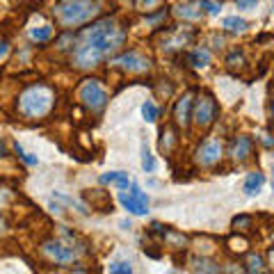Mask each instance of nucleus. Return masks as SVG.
Here are the masks:
<instances>
[{
  "label": "nucleus",
  "instance_id": "nucleus-1",
  "mask_svg": "<svg viewBox=\"0 0 274 274\" xmlns=\"http://www.w3.org/2000/svg\"><path fill=\"white\" fill-rule=\"evenodd\" d=\"M126 28L114 16L98 18L90 28L76 35L71 48V66L78 71H91L101 66L103 60L114 57L126 44Z\"/></svg>",
  "mask_w": 274,
  "mask_h": 274
},
{
  "label": "nucleus",
  "instance_id": "nucleus-2",
  "mask_svg": "<svg viewBox=\"0 0 274 274\" xmlns=\"http://www.w3.org/2000/svg\"><path fill=\"white\" fill-rule=\"evenodd\" d=\"M55 103H57V94L50 85H25L16 96V114L23 121H42L55 110Z\"/></svg>",
  "mask_w": 274,
  "mask_h": 274
},
{
  "label": "nucleus",
  "instance_id": "nucleus-3",
  "mask_svg": "<svg viewBox=\"0 0 274 274\" xmlns=\"http://www.w3.org/2000/svg\"><path fill=\"white\" fill-rule=\"evenodd\" d=\"M50 14L60 28L73 30V28H80V25L96 21L101 16L103 2L101 0H57Z\"/></svg>",
  "mask_w": 274,
  "mask_h": 274
},
{
  "label": "nucleus",
  "instance_id": "nucleus-4",
  "mask_svg": "<svg viewBox=\"0 0 274 274\" xmlns=\"http://www.w3.org/2000/svg\"><path fill=\"white\" fill-rule=\"evenodd\" d=\"M62 238H48L39 244V254L46 258L48 263L55 265H64V263H73L80 254L85 251V242L78 238L73 231H60Z\"/></svg>",
  "mask_w": 274,
  "mask_h": 274
},
{
  "label": "nucleus",
  "instance_id": "nucleus-5",
  "mask_svg": "<svg viewBox=\"0 0 274 274\" xmlns=\"http://www.w3.org/2000/svg\"><path fill=\"white\" fill-rule=\"evenodd\" d=\"M220 117V107H217V101L208 91H201L199 96H194V105H192V121L199 128V131H208L210 126L217 121Z\"/></svg>",
  "mask_w": 274,
  "mask_h": 274
},
{
  "label": "nucleus",
  "instance_id": "nucleus-6",
  "mask_svg": "<svg viewBox=\"0 0 274 274\" xmlns=\"http://www.w3.org/2000/svg\"><path fill=\"white\" fill-rule=\"evenodd\" d=\"M78 101L91 114H101L107 105V91L98 80L90 78V80H83V85L78 87Z\"/></svg>",
  "mask_w": 274,
  "mask_h": 274
},
{
  "label": "nucleus",
  "instance_id": "nucleus-7",
  "mask_svg": "<svg viewBox=\"0 0 274 274\" xmlns=\"http://www.w3.org/2000/svg\"><path fill=\"white\" fill-rule=\"evenodd\" d=\"M224 158V144L220 139H215V137H208V139H203L199 144L197 149H194V155H192V160L197 167H203V169H213L217 167Z\"/></svg>",
  "mask_w": 274,
  "mask_h": 274
},
{
  "label": "nucleus",
  "instance_id": "nucleus-8",
  "mask_svg": "<svg viewBox=\"0 0 274 274\" xmlns=\"http://www.w3.org/2000/svg\"><path fill=\"white\" fill-rule=\"evenodd\" d=\"M112 66L128 73V76H142V73L151 71V60L144 57L142 53H137V50H128V53H121L117 57H112Z\"/></svg>",
  "mask_w": 274,
  "mask_h": 274
},
{
  "label": "nucleus",
  "instance_id": "nucleus-9",
  "mask_svg": "<svg viewBox=\"0 0 274 274\" xmlns=\"http://www.w3.org/2000/svg\"><path fill=\"white\" fill-rule=\"evenodd\" d=\"M128 187H131L128 192L124 190L119 194L121 206H124L128 213H133V215H146V213H149V194L139 190V185L131 183Z\"/></svg>",
  "mask_w": 274,
  "mask_h": 274
},
{
  "label": "nucleus",
  "instance_id": "nucleus-10",
  "mask_svg": "<svg viewBox=\"0 0 274 274\" xmlns=\"http://www.w3.org/2000/svg\"><path fill=\"white\" fill-rule=\"evenodd\" d=\"M192 105H194V91H185L183 96H179V101L174 103V110H172V124L176 128H187L192 121Z\"/></svg>",
  "mask_w": 274,
  "mask_h": 274
},
{
  "label": "nucleus",
  "instance_id": "nucleus-11",
  "mask_svg": "<svg viewBox=\"0 0 274 274\" xmlns=\"http://www.w3.org/2000/svg\"><path fill=\"white\" fill-rule=\"evenodd\" d=\"M194 39V30L190 25H179L176 30H169L162 39V50L165 53H174V50H183L187 44Z\"/></svg>",
  "mask_w": 274,
  "mask_h": 274
},
{
  "label": "nucleus",
  "instance_id": "nucleus-12",
  "mask_svg": "<svg viewBox=\"0 0 274 274\" xmlns=\"http://www.w3.org/2000/svg\"><path fill=\"white\" fill-rule=\"evenodd\" d=\"M251 153H254V139H251L249 135H235L231 139V146H228V158H231L233 162L242 165V162H247L251 158Z\"/></svg>",
  "mask_w": 274,
  "mask_h": 274
},
{
  "label": "nucleus",
  "instance_id": "nucleus-13",
  "mask_svg": "<svg viewBox=\"0 0 274 274\" xmlns=\"http://www.w3.org/2000/svg\"><path fill=\"white\" fill-rule=\"evenodd\" d=\"M179 144H181V137H179V128L174 124H167V126H162L160 128V153L162 155H167V158H172L174 151L179 149Z\"/></svg>",
  "mask_w": 274,
  "mask_h": 274
},
{
  "label": "nucleus",
  "instance_id": "nucleus-14",
  "mask_svg": "<svg viewBox=\"0 0 274 274\" xmlns=\"http://www.w3.org/2000/svg\"><path fill=\"white\" fill-rule=\"evenodd\" d=\"M83 199L90 203L94 210H103V213L112 210V201H110V194H107L105 190H87L83 194Z\"/></svg>",
  "mask_w": 274,
  "mask_h": 274
},
{
  "label": "nucleus",
  "instance_id": "nucleus-15",
  "mask_svg": "<svg viewBox=\"0 0 274 274\" xmlns=\"http://www.w3.org/2000/svg\"><path fill=\"white\" fill-rule=\"evenodd\" d=\"M224 64H227L228 71L240 73V71H244V69H247V55H244V50H238V48H235V50H231V53L227 55Z\"/></svg>",
  "mask_w": 274,
  "mask_h": 274
},
{
  "label": "nucleus",
  "instance_id": "nucleus-16",
  "mask_svg": "<svg viewBox=\"0 0 274 274\" xmlns=\"http://www.w3.org/2000/svg\"><path fill=\"white\" fill-rule=\"evenodd\" d=\"M162 242L167 244L169 249H185L187 247V235H183L181 231H174L167 227V231L162 233Z\"/></svg>",
  "mask_w": 274,
  "mask_h": 274
},
{
  "label": "nucleus",
  "instance_id": "nucleus-17",
  "mask_svg": "<svg viewBox=\"0 0 274 274\" xmlns=\"http://www.w3.org/2000/svg\"><path fill=\"white\" fill-rule=\"evenodd\" d=\"M210 50L208 48H194L190 55H187V62H190V66H194V69H208L210 66Z\"/></svg>",
  "mask_w": 274,
  "mask_h": 274
},
{
  "label": "nucleus",
  "instance_id": "nucleus-18",
  "mask_svg": "<svg viewBox=\"0 0 274 274\" xmlns=\"http://www.w3.org/2000/svg\"><path fill=\"white\" fill-rule=\"evenodd\" d=\"M101 183L103 185H117L119 190H128L131 179H128V174H124V172H107V174H101Z\"/></svg>",
  "mask_w": 274,
  "mask_h": 274
},
{
  "label": "nucleus",
  "instance_id": "nucleus-19",
  "mask_svg": "<svg viewBox=\"0 0 274 274\" xmlns=\"http://www.w3.org/2000/svg\"><path fill=\"white\" fill-rule=\"evenodd\" d=\"M190 265H192V270H194V272H203V274H215V272H220V270H222L220 265H217L213 258H208V256L192 258Z\"/></svg>",
  "mask_w": 274,
  "mask_h": 274
},
{
  "label": "nucleus",
  "instance_id": "nucleus-20",
  "mask_svg": "<svg viewBox=\"0 0 274 274\" xmlns=\"http://www.w3.org/2000/svg\"><path fill=\"white\" fill-rule=\"evenodd\" d=\"M263 185H265V174L251 172V174H247V181H244V192L249 197H254V194H258L263 190Z\"/></svg>",
  "mask_w": 274,
  "mask_h": 274
},
{
  "label": "nucleus",
  "instance_id": "nucleus-21",
  "mask_svg": "<svg viewBox=\"0 0 274 274\" xmlns=\"http://www.w3.org/2000/svg\"><path fill=\"white\" fill-rule=\"evenodd\" d=\"M176 16L185 18V21H201L203 18V9L199 7V2H194V5H181L176 7Z\"/></svg>",
  "mask_w": 274,
  "mask_h": 274
},
{
  "label": "nucleus",
  "instance_id": "nucleus-22",
  "mask_svg": "<svg viewBox=\"0 0 274 274\" xmlns=\"http://www.w3.org/2000/svg\"><path fill=\"white\" fill-rule=\"evenodd\" d=\"M244 272H251V274H263L268 272V263H265V258L261 256V254H249V258L244 261Z\"/></svg>",
  "mask_w": 274,
  "mask_h": 274
},
{
  "label": "nucleus",
  "instance_id": "nucleus-23",
  "mask_svg": "<svg viewBox=\"0 0 274 274\" xmlns=\"http://www.w3.org/2000/svg\"><path fill=\"white\" fill-rule=\"evenodd\" d=\"M222 28H224L227 32H231V35H242V32L249 28V23L240 16H227L224 18V23H222Z\"/></svg>",
  "mask_w": 274,
  "mask_h": 274
},
{
  "label": "nucleus",
  "instance_id": "nucleus-24",
  "mask_svg": "<svg viewBox=\"0 0 274 274\" xmlns=\"http://www.w3.org/2000/svg\"><path fill=\"white\" fill-rule=\"evenodd\" d=\"M233 231L235 233H242V235H247V233L254 228V217L251 215H238V217H233Z\"/></svg>",
  "mask_w": 274,
  "mask_h": 274
},
{
  "label": "nucleus",
  "instance_id": "nucleus-25",
  "mask_svg": "<svg viewBox=\"0 0 274 274\" xmlns=\"http://www.w3.org/2000/svg\"><path fill=\"white\" fill-rule=\"evenodd\" d=\"M53 37V25H39V28H32L30 30V39L37 44H46L48 39Z\"/></svg>",
  "mask_w": 274,
  "mask_h": 274
},
{
  "label": "nucleus",
  "instance_id": "nucleus-26",
  "mask_svg": "<svg viewBox=\"0 0 274 274\" xmlns=\"http://www.w3.org/2000/svg\"><path fill=\"white\" fill-rule=\"evenodd\" d=\"M227 244L233 254H244V251H249V240H247V235H242V233H238V238H235V235L228 238Z\"/></svg>",
  "mask_w": 274,
  "mask_h": 274
},
{
  "label": "nucleus",
  "instance_id": "nucleus-27",
  "mask_svg": "<svg viewBox=\"0 0 274 274\" xmlns=\"http://www.w3.org/2000/svg\"><path fill=\"white\" fill-rule=\"evenodd\" d=\"M153 90H155V94H158V98L167 101V98L174 96V83H169V80H158Z\"/></svg>",
  "mask_w": 274,
  "mask_h": 274
},
{
  "label": "nucleus",
  "instance_id": "nucleus-28",
  "mask_svg": "<svg viewBox=\"0 0 274 274\" xmlns=\"http://www.w3.org/2000/svg\"><path fill=\"white\" fill-rule=\"evenodd\" d=\"M162 0H135V9L142 14H149V12H155V9H160Z\"/></svg>",
  "mask_w": 274,
  "mask_h": 274
},
{
  "label": "nucleus",
  "instance_id": "nucleus-29",
  "mask_svg": "<svg viewBox=\"0 0 274 274\" xmlns=\"http://www.w3.org/2000/svg\"><path fill=\"white\" fill-rule=\"evenodd\" d=\"M158 114H160V110L155 107V103H151V101H144V105H142V117L149 124H153V121H158Z\"/></svg>",
  "mask_w": 274,
  "mask_h": 274
},
{
  "label": "nucleus",
  "instance_id": "nucleus-30",
  "mask_svg": "<svg viewBox=\"0 0 274 274\" xmlns=\"http://www.w3.org/2000/svg\"><path fill=\"white\" fill-rule=\"evenodd\" d=\"M73 42H76V35H73L71 30H66L64 35H60V39H57V50H71L73 48Z\"/></svg>",
  "mask_w": 274,
  "mask_h": 274
},
{
  "label": "nucleus",
  "instance_id": "nucleus-31",
  "mask_svg": "<svg viewBox=\"0 0 274 274\" xmlns=\"http://www.w3.org/2000/svg\"><path fill=\"white\" fill-rule=\"evenodd\" d=\"M167 21V9H158V12H149L146 14V18H144V23H149V25H162Z\"/></svg>",
  "mask_w": 274,
  "mask_h": 274
},
{
  "label": "nucleus",
  "instance_id": "nucleus-32",
  "mask_svg": "<svg viewBox=\"0 0 274 274\" xmlns=\"http://www.w3.org/2000/svg\"><path fill=\"white\" fill-rule=\"evenodd\" d=\"M199 7L208 14H220L222 9V0H199Z\"/></svg>",
  "mask_w": 274,
  "mask_h": 274
},
{
  "label": "nucleus",
  "instance_id": "nucleus-33",
  "mask_svg": "<svg viewBox=\"0 0 274 274\" xmlns=\"http://www.w3.org/2000/svg\"><path fill=\"white\" fill-rule=\"evenodd\" d=\"M142 167H144V172H149V174L155 169V160H153V155L149 153V146H146V144L142 146Z\"/></svg>",
  "mask_w": 274,
  "mask_h": 274
},
{
  "label": "nucleus",
  "instance_id": "nucleus-34",
  "mask_svg": "<svg viewBox=\"0 0 274 274\" xmlns=\"http://www.w3.org/2000/svg\"><path fill=\"white\" fill-rule=\"evenodd\" d=\"M110 272L112 274H131L133 268H131V263H126V261H117L110 265Z\"/></svg>",
  "mask_w": 274,
  "mask_h": 274
},
{
  "label": "nucleus",
  "instance_id": "nucleus-35",
  "mask_svg": "<svg viewBox=\"0 0 274 274\" xmlns=\"http://www.w3.org/2000/svg\"><path fill=\"white\" fill-rule=\"evenodd\" d=\"M14 151H16V155L25 162V165H37V158H35V155H32V153H23V149H21L18 144H14Z\"/></svg>",
  "mask_w": 274,
  "mask_h": 274
},
{
  "label": "nucleus",
  "instance_id": "nucleus-36",
  "mask_svg": "<svg viewBox=\"0 0 274 274\" xmlns=\"http://www.w3.org/2000/svg\"><path fill=\"white\" fill-rule=\"evenodd\" d=\"M235 5H238V9H251L258 5V0H235Z\"/></svg>",
  "mask_w": 274,
  "mask_h": 274
},
{
  "label": "nucleus",
  "instance_id": "nucleus-37",
  "mask_svg": "<svg viewBox=\"0 0 274 274\" xmlns=\"http://www.w3.org/2000/svg\"><path fill=\"white\" fill-rule=\"evenodd\" d=\"M167 231V227H162L160 222H153V224H151V233H153V235H158V238H162V233Z\"/></svg>",
  "mask_w": 274,
  "mask_h": 274
},
{
  "label": "nucleus",
  "instance_id": "nucleus-38",
  "mask_svg": "<svg viewBox=\"0 0 274 274\" xmlns=\"http://www.w3.org/2000/svg\"><path fill=\"white\" fill-rule=\"evenodd\" d=\"M7 55H9V44H7V42H0V60H5Z\"/></svg>",
  "mask_w": 274,
  "mask_h": 274
},
{
  "label": "nucleus",
  "instance_id": "nucleus-39",
  "mask_svg": "<svg viewBox=\"0 0 274 274\" xmlns=\"http://www.w3.org/2000/svg\"><path fill=\"white\" fill-rule=\"evenodd\" d=\"M263 144H265L268 149L272 146V139H270V135H268V133H263Z\"/></svg>",
  "mask_w": 274,
  "mask_h": 274
},
{
  "label": "nucleus",
  "instance_id": "nucleus-40",
  "mask_svg": "<svg viewBox=\"0 0 274 274\" xmlns=\"http://www.w3.org/2000/svg\"><path fill=\"white\" fill-rule=\"evenodd\" d=\"M7 155V149H5V142H2V139H0V160H2V158H5Z\"/></svg>",
  "mask_w": 274,
  "mask_h": 274
},
{
  "label": "nucleus",
  "instance_id": "nucleus-41",
  "mask_svg": "<svg viewBox=\"0 0 274 274\" xmlns=\"http://www.w3.org/2000/svg\"><path fill=\"white\" fill-rule=\"evenodd\" d=\"M7 231V222H5V217L0 215V233H5Z\"/></svg>",
  "mask_w": 274,
  "mask_h": 274
}]
</instances>
